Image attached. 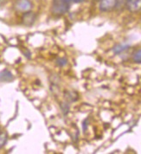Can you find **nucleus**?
<instances>
[{
  "mask_svg": "<svg viewBox=\"0 0 141 154\" xmlns=\"http://www.w3.org/2000/svg\"><path fill=\"white\" fill-rule=\"evenodd\" d=\"M70 0H53L52 12L56 15L67 13L70 8Z\"/></svg>",
  "mask_w": 141,
  "mask_h": 154,
  "instance_id": "1",
  "label": "nucleus"
},
{
  "mask_svg": "<svg viewBox=\"0 0 141 154\" xmlns=\"http://www.w3.org/2000/svg\"><path fill=\"white\" fill-rule=\"evenodd\" d=\"M119 0H100L99 10L102 12H108L118 6Z\"/></svg>",
  "mask_w": 141,
  "mask_h": 154,
  "instance_id": "2",
  "label": "nucleus"
},
{
  "mask_svg": "<svg viewBox=\"0 0 141 154\" xmlns=\"http://www.w3.org/2000/svg\"><path fill=\"white\" fill-rule=\"evenodd\" d=\"M32 3L29 0H16L14 4V8L17 11L19 12H27L32 9Z\"/></svg>",
  "mask_w": 141,
  "mask_h": 154,
  "instance_id": "3",
  "label": "nucleus"
},
{
  "mask_svg": "<svg viewBox=\"0 0 141 154\" xmlns=\"http://www.w3.org/2000/svg\"><path fill=\"white\" fill-rule=\"evenodd\" d=\"M35 20H36V14L30 11H27V12H24L23 17H22L23 24L27 26V27H30L31 25H33L35 23Z\"/></svg>",
  "mask_w": 141,
  "mask_h": 154,
  "instance_id": "4",
  "label": "nucleus"
},
{
  "mask_svg": "<svg viewBox=\"0 0 141 154\" xmlns=\"http://www.w3.org/2000/svg\"><path fill=\"white\" fill-rule=\"evenodd\" d=\"M14 80L13 74L7 69L0 71V82H11Z\"/></svg>",
  "mask_w": 141,
  "mask_h": 154,
  "instance_id": "5",
  "label": "nucleus"
},
{
  "mask_svg": "<svg viewBox=\"0 0 141 154\" xmlns=\"http://www.w3.org/2000/svg\"><path fill=\"white\" fill-rule=\"evenodd\" d=\"M140 0H126V6L131 12H137L140 9Z\"/></svg>",
  "mask_w": 141,
  "mask_h": 154,
  "instance_id": "6",
  "label": "nucleus"
},
{
  "mask_svg": "<svg viewBox=\"0 0 141 154\" xmlns=\"http://www.w3.org/2000/svg\"><path fill=\"white\" fill-rule=\"evenodd\" d=\"M131 45L127 42H123V43H118L113 48V52L115 55H119L120 53L126 51L128 49H130Z\"/></svg>",
  "mask_w": 141,
  "mask_h": 154,
  "instance_id": "7",
  "label": "nucleus"
},
{
  "mask_svg": "<svg viewBox=\"0 0 141 154\" xmlns=\"http://www.w3.org/2000/svg\"><path fill=\"white\" fill-rule=\"evenodd\" d=\"M8 140V134L5 132L0 133V149H2L3 147L5 146V144L7 143Z\"/></svg>",
  "mask_w": 141,
  "mask_h": 154,
  "instance_id": "8",
  "label": "nucleus"
},
{
  "mask_svg": "<svg viewBox=\"0 0 141 154\" xmlns=\"http://www.w3.org/2000/svg\"><path fill=\"white\" fill-rule=\"evenodd\" d=\"M133 60L134 63H141V49H139L137 51H135L133 55Z\"/></svg>",
  "mask_w": 141,
  "mask_h": 154,
  "instance_id": "9",
  "label": "nucleus"
},
{
  "mask_svg": "<svg viewBox=\"0 0 141 154\" xmlns=\"http://www.w3.org/2000/svg\"><path fill=\"white\" fill-rule=\"evenodd\" d=\"M60 106H61V108H62L63 112L66 115L69 112V103L68 102H62L60 104Z\"/></svg>",
  "mask_w": 141,
  "mask_h": 154,
  "instance_id": "10",
  "label": "nucleus"
},
{
  "mask_svg": "<svg viewBox=\"0 0 141 154\" xmlns=\"http://www.w3.org/2000/svg\"><path fill=\"white\" fill-rule=\"evenodd\" d=\"M57 64L59 67H64L65 65L68 64V60L65 57H61L57 60Z\"/></svg>",
  "mask_w": 141,
  "mask_h": 154,
  "instance_id": "11",
  "label": "nucleus"
},
{
  "mask_svg": "<svg viewBox=\"0 0 141 154\" xmlns=\"http://www.w3.org/2000/svg\"><path fill=\"white\" fill-rule=\"evenodd\" d=\"M75 94V92H73V91L68 92V93H67V96H66V97H67L68 99H70L71 101H75V100H76V99L73 97V95H74Z\"/></svg>",
  "mask_w": 141,
  "mask_h": 154,
  "instance_id": "12",
  "label": "nucleus"
},
{
  "mask_svg": "<svg viewBox=\"0 0 141 154\" xmlns=\"http://www.w3.org/2000/svg\"><path fill=\"white\" fill-rule=\"evenodd\" d=\"M71 2H73V3H75V4H79V3H82V2H84L85 0H70Z\"/></svg>",
  "mask_w": 141,
  "mask_h": 154,
  "instance_id": "13",
  "label": "nucleus"
}]
</instances>
